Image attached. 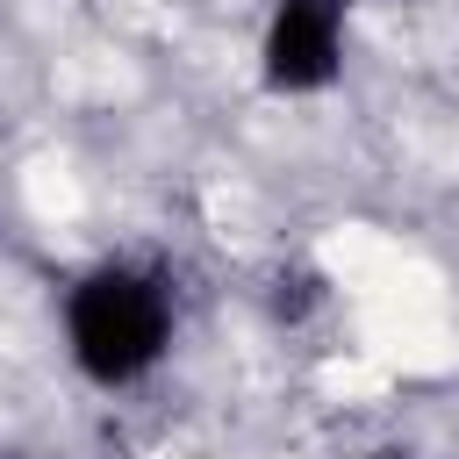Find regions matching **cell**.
I'll return each mask as SVG.
<instances>
[{
    "label": "cell",
    "instance_id": "obj_1",
    "mask_svg": "<svg viewBox=\"0 0 459 459\" xmlns=\"http://www.w3.org/2000/svg\"><path fill=\"white\" fill-rule=\"evenodd\" d=\"M65 344H72V366L93 387L143 380L172 344V287L151 265H129V258L79 273L72 294H65Z\"/></svg>",
    "mask_w": 459,
    "mask_h": 459
},
{
    "label": "cell",
    "instance_id": "obj_2",
    "mask_svg": "<svg viewBox=\"0 0 459 459\" xmlns=\"http://www.w3.org/2000/svg\"><path fill=\"white\" fill-rule=\"evenodd\" d=\"M344 14L351 0H273L265 22V86L273 93H323L344 65Z\"/></svg>",
    "mask_w": 459,
    "mask_h": 459
},
{
    "label": "cell",
    "instance_id": "obj_3",
    "mask_svg": "<svg viewBox=\"0 0 459 459\" xmlns=\"http://www.w3.org/2000/svg\"><path fill=\"white\" fill-rule=\"evenodd\" d=\"M373 459H402V452H373Z\"/></svg>",
    "mask_w": 459,
    "mask_h": 459
}]
</instances>
